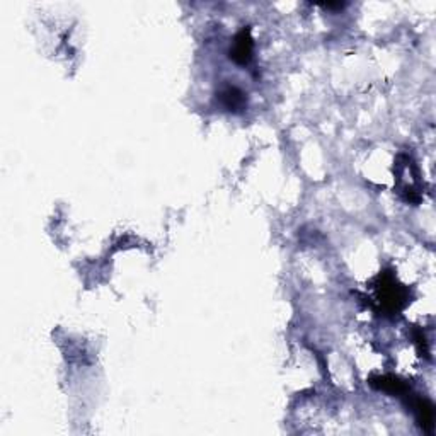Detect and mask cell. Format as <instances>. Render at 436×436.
Listing matches in <instances>:
<instances>
[{"instance_id":"cell-1","label":"cell","mask_w":436,"mask_h":436,"mask_svg":"<svg viewBox=\"0 0 436 436\" xmlns=\"http://www.w3.org/2000/svg\"><path fill=\"white\" fill-rule=\"evenodd\" d=\"M375 298L382 312L399 314L408 303V290L397 283L392 274L382 273L377 276Z\"/></svg>"},{"instance_id":"cell-2","label":"cell","mask_w":436,"mask_h":436,"mask_svg":"<svg viewBox=\"0 0 436 436\" xmlns=\"http://www.w3.org/2000/svg\"><path fill=\"white\" fill-rule=\"evenodd\" d=\"M252 51H254V41H252L251 29H240L234 38L232 46H230V60L237 65H247L252 60Z\"/></svg>"},{"instance_id":"cell-3","label":"cell","mask_w":436,"mask_h":436,"mask_svg":"<svg viewBox=\"0 0 436 436\" xmlns=\"http://www.w3.org/2000/svg\"><path fill=\"white\" fill-rule=\"evenodd\" d=\"M218 97L223 108L230 113H240L247 106V96L237 86H225L218 93Z\"/></svg>"},{"instance_id":"cell-4","label":"cell","mask_w":436,"mask_h":436,"mask_svg":"<svg viewBox=\"0 0 436 436\" xmlns=\"http://www.w3.org/2000/svg\"><path fill=\"white\" fill-rule=\"evenodd\" d=\"M370 386L379 388V390L390 392V394H402L408 388L404 382H401L395 377H373V379H370Z\"/></svg>"},{"instance_id":"cell-5","label":"cell","mask_w":436,"mask_h":436,"mask_svg":"<svg viewBox=\"0 0 436 436\" xmlns=\"http://www.w3.org/2000/svg\"><path fill=\"white\" fill-rule=\"evenodd\" d=\"M416 413H417V421L423 426V430L431 431L433 430V421H435V409L433 406L428 401H417L416 402Z\"/></svg>"}]
</instances>
